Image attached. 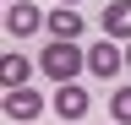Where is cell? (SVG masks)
Returning a JSON list of instances; mask_svg holds the SVG:
<instances>
[{
    "mask_svg": "<svg viewBox=\"0 0 131 125\" xmlns=\"http://www.w3.org/2000/svg\"><path fill=\"white\" fill-rule=\"evenodd\" d=\"M38 71L49 76V82H60V87H66V82H77V76L88 71V54H82L77 44H66V38H49V44H44V54H38Z\"/></svg>",
    "mask_w": 131,
    "mask_h": 125,
    "instance_id": "cell-1",
    "label": "cell"
},
{
    "mask_svg": "<svg viewBox=\"0 0 131 125\" xmlns=\"http://www.w3.org/2000/svg\"><path fill=\"white\" fill-rule=\"evenodd\" d=\"M44 114V98L33 87H6V120H16V125H33Z\"/></svg>",
    "mask_w": 131,
    "mask_h": 125,
    "instance_id": "cell-2",
    "label": "cell"
},
{
    "mask_svg": "<svg viewBox=\"0 0 131 125\" xmlns=\"http://www.w3.org/2000/svg\"><path fill=\"white\" fill-rule=\"evenodd\" d=\"M44 22H49V17H44L38 6H27V0H16V6H6V33H11V38H27V33H38Z\"/></svg>",
    "mask_w": 131,
    "mask_h": 125,
    "instance_id": "cell-3",
    "label": "cell"
},
{
    "mask_svg": "<svg viewBox=\"0 0 131 125\" xmlns=\"http://www.w3.org/2000/svg\"><path fill=\"white\" fill-rule=\"evenodd\" d=\"M120 65H126V54H120V49H115V44H109V38H98V44H93V49H88V71L98 76V82H109V76H115V71H120Z\"/></svg>",
    "mask_w": 131,
    "mask_h": 125,
    "instance_id": "cell-4",
    "label": "cell"
},
{
    "mask_svg": "<svg viewBox=\"0 0 131 125\" xmlns=\"http://www.w3.org/2000/svg\"><path fill=\"white\" fill-rule=\"evenodd\" d=\"M44 27H49V38H66V44H77V38H82V11H77V6H55Z\"/></svg>",
    "mask_w": 131,
    "mask_h": 125,
    "instance_id": "cell-5",
    "label": "cell"
},
{
    "mask_svg": "<svg viewBox=\"0 0 131 125\" xmlns=\"http://www.w3.org/2000/svg\"><path fill=\"white\" fill-rule=\"evenodd\" d=\"M55 114L60 120H82V114H88V87H82V82L55 87Z\"/></svg>",
    "mask_w": 131,
    "mask_h": 125,
    "instance_id": "cell-6",
    "label": "cell"
},
{
    "mask_svg": "<svg viewBox=\"0 0 131 125\" xmlns=\"http://www.w3.org/2000/svg\"><path fill=\"white\" fill-rule=\"evenodd\" d=\"M104 33L131 44V0H109V6H104Z\"/></svg>",
    "mask_w": 131,
    "mask_h": 125,
    "instance_id": "cell-7",
    "label": "cell"
},
{
    "mask_svg": "<svg viewBox=\"0 0 131 125\" xmlns=\"http://www.w3.org/2000/svg\"><path fill=\"white\" fill-rule=\"evenodd\" d=\"M0 76H6V87H27L33 60H27V54H6V60H0Z\"/></svg>",
    "mask_w": 131,
    "mask_h": 125,
    "instance_id": "cell-8",
    "label": "cell"
},
{
    "mask_svg": "<svg viewBox=\"0 0 131 125\" xmlns=\"http://www.w3.org/2000/svg\"><path fill=\"white\" fill-rule=\"evenodd\" d=\"M109 114H115V125H131V87L109 92Z\"/></svg>",
    "mask_w": 131,
    "mask_h": 125,
    "instance_id": "cell-9",
    "label": "cell"
},
{
    "mask_svg": "<svg viewBox=\"0 0 131 125\" xmlns=\"http://www.w3.org/2000/svg\"><path fill=\"white\" fill-rule=\"evenodd\" d=\"M126 65H131V44H126Z\"/></svg>",
    "mask_w": 131,
    "mask_h": 125,
    "instance_id": "cell-10",
    "label": "cell"
},
{
    "mask_svg": "<svg viewBox=\"0 0 131 125\" xmlns=\"http://www.w3.org/2000/svg\"><path fill=\"white\" fill-rule=\"evenodd\" d=\"M60 6H77V0H60Z\"/></svg>",
    "mask_w": 131,
    "mask_h": 125,
    "instance_id": "cell-11",
    "label": "cell"
},
{
    "mask_svg": "<svg viewBox=\"0 0 131 125\" xmlns=\"http://www.w3.org/2000/svg\"><path fill=\"white\" fill-rule=\"evenodd\" d=\"M11 6H16V0H11Z\"/></svg>",
    "mask_w": 131,
    "mask_h": 125,
    "instance_id": "cell-12",
    "label": "cell"
}]
</instances>
